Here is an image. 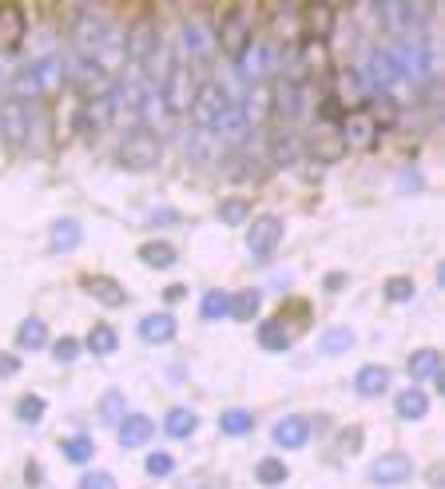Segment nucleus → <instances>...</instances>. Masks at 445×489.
<instances>
[{
	"label": "nucleus",
	"instance_id": "f257e3e1",
	"mask_svg": "<svg viewBox=\"0 0 445 489\" xmlns=\"http://www.w3.org/2000/svg\"><path fill=\"white\" fill-rule=\"evenodd\" d=\"M72 36H76V56L96 60L104 72H112L107 64L124 56V40H119V28H116L107 16H100V13H88V8H84V13L76 16Z\"/></svg>",
	"mask_w": 445,
	"mask_h": 489
},
{
	"label": "nucleus",
	"instance_id": "f03ea898",
	"mask_svg": "<svg viewBox=\"0 0 445 489\" xmlns=\"http://www.w3.org/2000/svg\"><path fill=\"white\" fill-rule=\"evenodd\" d=\"M386 52L394 56L401 80H410V84H426L430 76L438 72V48H433L426 36H401L398 45Z\"/></svg>",
	"mask_w": 445,
	"mask_h": 489
},
{
	"label": "nucleus",
	"instance_id": "7ed1b4c3",
	"mask_svg": "<svg viewBox=\"0 0 445 489\" xmlns=\"http://www.w3.org/2000/svg\"><path fill=\"white\" fill-rule=\"evenodd\" d=\"M64 72H68V80L84 92V100H88V104H104V100H112V92H116V76H112V72H104L96 60L72 56L68 64H64Z\"/></svg>",
	"mask_w": 445,
	"mask_h": 489
},
{
	"label": "nucleus",
	"instance_id": "20e7f679",
	"mask_svg": "<svg viewBox=\"0 0 445 489\" xmlns=\"http://www.w3.org/2000/svg\"><path fill=\"white\" fill-rule=\"evenodd\" d=\"M164 156V144H159V132H147V127H132L119 144V163L132 171H151Z\"/></svg>",
	"mask_w": 445,
	"mask_h": 489
},
{
	"label": "nucleus",
	"instance_id": "39448f33",
	"mask_svg": "<svg viewBox=\"0 0 445 489\" xmlns=\"http://www.w3.org/2000/svg\"><path fill=\"white\" fill-rule=\"evenodd\" d=\"M235 100L227 96L223 84H203V88H195V100H191V119L195 127H203V132H215V124L223 119V112L231 107Z\"/></svg>",
	"mask_w": 445,
	"mask_h": 489
},
{
	"label": "nucleus",
	"instance_id": "423d86ee",
	"mask_svg": "<svg viewBox=\"0 0 445 489\" xmlns=\"http://www.w3.org/2000/svg\"><path fill=\"white\" fill-rule=\"evenodd\" d=\"M251 40L255 36H251V16H247V8H231V13L219 20V28H215V45H219L231 60L243 56Z\"/></svg>",
	"mask_w": 445,
	"mask_h": 489
},
{
	"label": "nucleus",
	"instance_id": "0eeeda50",
	"mask_svg": "<svg viewBox=\"0 0 445 489\" xmlns=\"http://www.w3.org/2000/svg\"><path fill=\"white\" fill-rule=\"evenodd\" d=\"M159 96H164V107L171 116H183L191 112V100H195V76L187 64H171V72L164 76L159 84Z\"/></svg>",
	"mask_w": 445,
	"mask_h": 489
},
{
	"label": "nucleus",
	"instance_id": "6e6552de",
	"mask_svg": "<svg viewBox=\"0 0 445 489\" xmlns=\"http://www.w3.org/2000/svg\"><path fill=\"white\" fill-rule=\"evenodd\" d=\"M358 76H362L366 92H378V96H389L401 84V72H398V64H394V56H389L386 48L370 52V60H366V68Z\"/></svg>",
	"mask_w": 445,
	"mask_h": 489
},
{
	"label": "nucleus",
	"instance_id": "1a4fd4ad",
	"mask_svg": "<svg viewBox=\"0 0 445 489\" xmlns=\"http://www.w3.org/2000/svg\"><path fill=\"white\" fill-rule=\"evenodd\" d=\"M278 243H282V219L278 215H258V219L247 227V251H251L255 263H267Z\"/></svg>",
	"mask_w": 445,
	"mask_h": 489
},
{
	"label": "nucleus",
	"instance_id": "9d476101",
	"mask_svg": "<svg viewBox=\"0 0 445 489\" xmlns=\"http://www.w3.org/2000/svg\"><path fill=\"white\" fill-rule=\"evenodd\" d=\"M159 28H156V20H139V25L127 28V36H124V60L132 64V68H144V64L151 60V52L159 48Z\"/></svg>",
	"mask_w": 445,
	"mask_h": 489
},
{
	"label": "nucleus",
	"instance_id": "9b49d317",
	"mask_svg": "<svg viewBox=\"0 0 445 489\" xmlns=\"http://www.w3.org/2000/svg\"><path fill=\"white\" fill-rule=\"evenodd\" d=\"M378 119L370 112H346L342 116V127H339V136H342V144L346 148H354V151H370L378 144Z\"/></svg>",
	"mask_w": 445,
	"mask_h": 489
},
{
	"label": "nucleus",
	"instance_id": "f8f14e48",
	"mask_svg": "<svg viewBox=\"0 0 445 489\" xmlns=\"http://www.w3.org/2000/svg\"><path fill=\"white\" fill-rule=\"evenodd\" d=\"M378 13H382L386 25L394 28V32H401V36H418V28L430 20V8L426 5H406V0H386Z\"/></svg>",
	"mask_w": 445,
	"mask_h": 489
},
{
	"label": "nucleus",
	"instance_id": "ddd939ff",
	"mask_svg": "<svg viewBox=\"0 0 445 489\" xmlns=\"http://www.w3.org/2000/svg\"><path fill=\"white\" fill-rule=\"evenodd\" d=\"M334 104L342 107V112H366V104H370V92H366L362 76L358 68H339L334 72Z\"/></svg>",
	"mask_w": 445,
	"mask_h": 489
},
{
	"label": "nucleus",
	"instance_id": "4468645a",
	"mask_svg": "<svg viewBox=\"0 0 445 489\" xmlns=\"http://www.w3.org/2000/svg\"><path fill=\"white\" fill-rule=\"evenodd\" d=\"M238 68H243L247 80L263 84V76L278 68V45H270V40H251L247 52L238 56Z\"/></svg>",
	"mask_w": 445,
	"mask_h": 489
},
{
	"label": "nucleus",
	"instance_id": "2eb2a0df",
	"mask_svg": "<svg viewBox=\"0 0 445 489\" xmlns=\"http://www.w3.org/2000/svg\"><path fill=\"white\" fill-rule=\"evenodd\" d=\"M0 132H5V139H13V144H25L32 136V107L25 100L5 96L0 100Z\"/></svg>",
	"mask_w": 445,
	"mask_h": 489
},
{
	"label": "nucleus",
	"instance_id": "dca6fc26",
	"mask_svg": "<svg viewBox=\"0 0 445 489\" xmlns=\"http://www.w3.org/2000/svg\"><path fill=\"white\" fill-rule=\"evenodd\" d=\"M410 474H414V462H410L406 453H398V450L382 453V458L370 465V482H374V485H382V489L406 485V482H410Z\"/></svg>",
	"mask_w": 445,
	"mask_h": 489
},
{
	"label": "nucleus",
	"instance_id": "f3484780",
	"mask_svg": "<svg viewBox=\"0 0 445 489\" xmlns=\"http://www.w3.org/2000/svg\"><path fill=\"white\" fill-rule=\"evenodd\" d=\"M183 52H187L191 60H199V56H207V52L215 48V28L207 25L203 16H191L187 25H183Z\"/></svg>",
	"mask_w": 445,
	"mask_h": 489
},
{
	"label": "nucleus",
	"instance_id": "a211bd4d",
	"mask_svg": "<svg viewBox=\"0 0 445 489\" xmlns=\"http://www.w3.org/2000/svg\"><path fill=\"white\" fill-rule=\"evenodd\" d=\"M28 36V16L20 5H0V52L16 48Z\"/></svg>",
	"mask_w": 445,
	"mask_h": 489
},
{
	"label": "nucleus",
	"instance_id": "6ab92c4d",
	"mask_svg": "<svg viewBox=\"0 0 445 489\" xmlns=\"http://www.w3.org/2000/svg\"><path fill=\"white\" fill-rule=\"evenodd\" d=\"M270 112H282V116H298L302 112V84L282 76V80L270 84Z\"/></svg>",
	"mask_w": 445,
	"mask_h": 489
},
{
	"label": "nucleus",
	"instance_id": "aec40b11",
	"mask_svg": "<svg viewBox=\"0 0 445 489\" xmlns=\"http://www.w3.org/2000/svg\"><path fill=\"white\" fill-rule=\"evenodd\" d=\"M298 25H302V36L307 40H327L334 28V8H327V5L298 8Z\"/></svg>",
	"mask_w": 445,
	"mask_h": 489
},
{
	"label": "nucleus",
	"instance_id": "412c9836",
	"mask_svg": "<svg viewBox=\"0 0 445 489\" xmlns=\"http://www.w3.org/2000/svg\"><path fill=\"white\" fill-rule=\"evenodd\" d=\"M310 156H314V163H339L346 156L339 127H319V132L310 136Z\"/></svg>",
	"mask_w": 445,
	"mask_h": 489
},
{
	"label": "nucleus",
	"instance_id": "4be33fe9",
	"mask_svg": "<svg viewBox=\"0 0 445 489\" xmlns=\"http://www.w3.org/2000/svg\"><path fill=\"white\" fill-rule=\"evenodd\" d=\"M307 438H310V422L302 414H290V418L275 422V445H282V450H302Z\"/></svg>",
	"mask_w": 445,
	"mask_h": 489
},
{
	"label": "nucleus",
	"instance_id": "5701e85b",
	"mask_svg": "<svg viewBox=\"0 0 445 489\" xmlns=\"http://www.w3.org/2000/svg\"><path fill=\"white\" fill-rule=\"evenodd\" d=\"M151 433H156V422L144 418V414H132V418L119 422V445H124V450L147 445V442H151Z\"/></svg>",
	"mask_w": 445,
	"mask_h": 489
},
{
	"label": "nucleus",
	"instance_id": "b1692460",
	"mask_svg": "<svg viewBox=\"0 0 445 489\" xmlns=\"http://www.w3.org/2000/svg\"><path fill=\"white\" fill-rule=\"evenodd\" d=\"M179 331V322L171 319V314H147V319H139V339L144 342H171Z\"/></svg>",
	"mask_w": 445,
	"mask_h": 489
},
{
	"label": "nucleus",
	"instance_id": "393cba45",
	"mask_svg": "<svg viewBox=\"0 0 445 489\" xmlns=\"http://www.w3.org/2000/svg\"><path fill=\"white\" fill-rule=\"evenodd\" d=\"M243 112V119H247V127L251 124H263V119L270 116V84L263 80V84H251V92H247V104L238 107Z\"/></svg>",
	"mask_w": 445,
	"mask_h": 489
},
{
	"label": "nucleus",
	"instance_id": "a878e982",
	"mask_svg": "<svg viewBox=\"0 0 445 489\" xmlns=\"http://www.w3.org/2000/svg\"><path fill=\"white\" fill-rule=\"evenodd\" d=\"M183 148H187V156L195 163H211V159H219V151H223V144L215 139V132H203V127H195V132L183 139Z\"/></svg>",
	"mask_w": 445,
	"mask_h": 489
},
{
	"label": "nucleus",
	"instance_id": "bb28decb",
	"mask_svg": "<svg viewBox=\"0 0 445 489\" xmlns=\"http://www.w3.org/2000/svg\"><path fill=\"white\" fill-rule=\"evenodd\" d=\"M84 287H88V290H92V299H100L104 307H124V302H127V290L119 287L116 279L92 275V279H84Z\"/></svg>",
	"mask_w": 445,
	"mask_h": 489
},
{
	"label": "nucleus",
	"instance_id": "cd10ccee",
	"mask_svg": "<svg viewBox=\"0 0 445 489\" xmlns=\"http://www.w3.org/2000/svg\"><path fill=\"white\" fill-rule=\"evenodd\" d=\"M354 386L362 398H378V394H386V386H389V371L386 366H362V371L354 374Z\"/></svg>",
	"mask_w": 445,
	"mask_h": 489
},
{
	"label": "nucleus",
	"instance_id": "c85d7f7f",
	"mask_svg": "<svg viewBox=\"0 0 445 489\" xmlns=\"http://www.w3.org/2000/svg\"><path fill=\"white\" fill-rule=\"evenodd\" d=\"M426 414H430V398H426V390H418V386L401 390V394H398V418L418 422V418H426Z\"/></svg>",
	"mask_w": 445,
	"mask_h": 489
},
{
	"label": "nucleus",
	"instance_id": "c756f323",
	"mask_svg": "<svg viewBox=\"0 0 445 489\" xmlns=\"http://www.w3.org/2000/svg\"><path fill=\"white\" fill-rule=\"evenodd\" d=\"M290 342H295V339H290V331H287V326H282L278 319L258 326V346H263V351L282 354V351H290Z\"/></svg>",
	"mask_w": 445,
	"mask_h": 489
},
{
	"label": "nucleus",
	"instance_id": "7c9ffc66",
	"mask_svg": "<svg viewBox=\"0 0 445 489\" xmlns=\"http://www.w3.org/2000/svg\"><path fill=\"white\" fill-rule=\"evenodd\" d=\"M298 151H302V144H298L295 132H275V136H270V159L282 163V168H287V163H295Z\"/></svg>",
	"mask_w": 445,
	"mask_h": 489
},
{
	"label": "nucleus",
	"instance_id": "2f4dec72",
	"mask_svg": "<svg viewBox=\"0 0 445 489\" xmlns=\"http://www.w3.org/2000/svg\"><path fill=\"white\" fill-rule=\"evenodd\" d=\"M287 477H290V470H287V462H282V458H263L255 465V482L267 485V489H278Z\"/></svg>",
	"mask_w": 445,
	"mask_h": 489
},
{
	"label": "nucleus",
	"instance_id": "473e14b6",
	"mask_svg": "<svg viewBox=\"0 0 445 489\" xmlns=\"http://www.w3.org/2000/svg\"><path fill=\"white\" fill-rule=\"evenodd\" d=\"M88 346L92 354H116V346H119V334H116V326H107V322H96L92 331H88Z\"/></svg>",
	"mask_w": 445,
	"mask_h": 489
},
{
	"label": "nucleus",
	"instance_id": "72a5a7b5",
	"mask_svg": "<svg viewBox=\"0 0 445 489\" xmlns=\"http://www.w3.org/2000/svg\"><path fill=\"white\" fill-rule=\"evenodd\" d=\"M406 371H410V378H418V382H421V378H433V374L441 371V354H438V351H430V346H426V351H418L414 358H410Z\"/></svg>",
	"mask_w": 445,
	"mask_h": 489
},
{
	"label": "nucleus",
	"instance_id": "f704fd0d",
	"mask_svg": "<svg viewBox=\"0 0 445 489\" xmlns=\"http://www.w3.org/2000/svg\"><path fill=\"white\" fill-rule=\"evenodd\" d=\"M164 430L171 433V438H191V433L195 430H199V418H195L191 414V410H171V414H167V422H164Z\"/></svg>",
	"mask_w": 445,
	"mask_h": 489
},
{
	"label": "nucleus",
	"instance_id": "c9c22d12",
	"mask_svg": "<svg viewBox=\"0 0 445 489\" xmlns=\"http://www.w3.org/2000/svg\"><path fill=\"white\" fill-rule=\"evenodd\" d=\"M199 311H203V319H207V322H219V319L231 314V295H227V290H207Z\"/></svg>",
	"mask_w": 445,
	"mask_h": 489
},
{
	"label": "nucleus",
	"instance_id": "e433bc0d",
	"mask_svg": "<svg viewBox=\"0 0 445 489\" xmlns=\"http://www.w3.org/2000/svg\"><path fill=\"white\" fill-rule=\"evenodd\" d=\"M80 239H84V231H80L76 219H60L56 227H52V247H56V251H72Z\"/></svg>",
	"mask_w": 445,
	"mask_h": 489
},
{
	"label": "nucleus",
	"instance_id": "4c0bfd02",
	"mask_svg": "<svg viewBox=\"0 0 445 489\" xmlns=\"http://www.w3.org/2000/svg\"><path fill=\"white\" fill-rule=\"evenodd\" d=\"M258 307H263V295H258V290H243V295L231 299V319L251 322L255 314H258Z\"/></svg>",
	"mask_w": 445,
	"mask_h": 489
},
{
	"label": "nucleus",
	"instance_id": "58836bf2",
	"mask_svg": "<svg viewBox=\"0 0 445 489\" xmlns=\"http://www.w3.org/2000/svg\"><path fill=\"white\" fill-rule=\"evenodd\" d=\"M219 430L231 433V438H238V433H251L255 430L251 410H227V414H219Z\"/></svg>",
	"mask_w": 445,
	"mask_h": 489
},
{
	"label": "nucleus",
	"instance_id": "ea45409f",
	"mask_svg": "<svg viewBox=\"0 0 445 489\" xmlns=\"http://www.w3.org/2000/svg\"><path fill=\"white\" fill-rule=\"evenodd\" d=\"M64 450V458L76 462V465H84V462H92V453H96V442L88 438V433H76V438H68L60 445Z\"/></svg>",
	"mask_w": 445,
	"mask_h": 489
},
{
	"label": "nucleus",
	"instance_id": "a19ab883",
	"mask_svg": "<svg viewBox=\"0 0 445 489\" xmlns=\"http://www.w3.org/2000/svg\"><path fill=\"white\" fill-rule=\"evenodd\" d=\"M16 339H20V346H28V351H40V346L48 342V326L40 319H25L20 331H16Z\"/></svg>",
	"mask_w": 445,
	"mask_h": 489
},
{
	"label": "nucleus",
	"instance_id": "79ce46f5",
	"mask_svg": "<svg viewBox=\"0 0 445 489\" xmlns=\"http://www.w3.org/2000/svg\"><path fill=\"white\" fill-rule=\"evenodd\" d=\"M139 259H144L147 267L164 270V267L176 263V247H171V243H147V247H139Z\"/></svg>",
	"mask_w": 445,
	"mask_h": 489
},
{
	"label": "nucleus",
	"instance_id": "37998d69",
	"mask_svg": "<svg viewBox=\"0 0 445 489\" xmlns=\"http://www.w3.org/2000/svg\"><path fill=\"white\" fill-rule=\"evenodd\" d=\"M346 351H354V331L334 326V331L322 334V354H346Z\"/></svg>",
	"mask_w": 445,
	"mask_h": 489
},
{
	"label": "nucleus",
	"instance_id": "c03bdc74",
	"mask_svg": "<svg viewBox=\"0 0 445 489\" xmlns=\"http://www.w3.org/2000/svg\"><path fill=\"white\" fill-rule=\"evenodd\" d=\"M219 219H223L227 227L251 223V203H247V199H227V203H219Z\"/></svg>",
	"mask_w": 445,
	"mask_h": 489
},
{
	"label": "nucleus",
	"instance_id": "a18cd8bd",
	"mask_svg": "<svg viewBox=\"0 0 445 489\" xmlns=\"http://www.w3.org/2000/svg\"><path fill=\"white\" fill-rule=\"evenodd\" d=\"M298 60H302V68H327V60H330L327 40H302Z\"/></svg>",
	"mask_w": 445,
	"mask_h": 489
},
{
	"label": "nucleus",
	"instance_id": "49530a36",
	"mask_svg": "<svg viewBox=\"0 0 445 489\" xmlns=\"http://www.w3.org/2000/svg\"><path fill=\"white\" fill-rule=\"evenodd\" d=\"M16 414H20V422H25V426H36V422L45 418V398H40V394H28V398H20Z\"/></svg>",
	"mask_w": 445,
	"mask_h": 489
},
{
	"label": "nucleus",
	"instance_id": "de8ad7c7",
	"mask_svg": "<svg viewBox=\"0 0 445 489\" xmlns=\"http://www.w3.org/2000/svg\"><path fill=\"white\" fill-rule=\"evenodd\" d=\"M386 299L389 302H410L414 299V279H406V275L386 279Z\"/></svg>",
	"mask_w": 445,
	"mask_h": 489
},
{
	"label": "nucleus",
	"instance_id": "09e8293b",
	"mask_svg": "<svg viewBox=\"0 0 445 489\" xmlns=\"http://www.w3.org/2000/svg\"><path fill=\"white\" fill-rule=\"evenodd\" d=\"M52 351H56V354H52L56 362L68 366V362H76V358H80V339H68V334H64V339H60L56 346H52Z\"/></svg>",
	"mask_w": 445,
	"mask_h": 489
},
{
	"label": "nucleus",
	"instance_id": "8fccbe9b",
	"mask_svg": "<svg viewBox=\"0 0 445 489\" xmlns=\"http://www.w3.org/2000/svg\"><path fill=\"white\" fill-rule=\"evenodd\" d=\"M100 410H104V418H107V422H119V418H124V394H119V390H112V394H104Z\"/></svg>",
	"mask_w": 445,
	"mask_h": 489
},
{
	"label": "nucleus",
	"instance_id": "3c124183",
	"mask_svg": "<svg viewBox=\"0 0 445 489\" xmlns=\"http://www.w3.org/2000/svg\"><path fill=\"white\" fill-rule=\"evenodd\" d=\"M171 470H176L171 453H147V474H151V477H167Z\"/></svg>",
	"mask_w": 445,
	"mask_h": 489
},
{
	"label": "nucleus",
	"instance_id": "603ef678",
	"mask_svg": "<svg viewBox=\"0 0 445 489\" xmlns=\"http://www.w3.org/2000/svg\"><path fill=\"white\" fill-rule=\"evenodd\" d=\"M80 489H116V477L112 474H88L80 482Z\"/></svg>",
	"mask_w": 445,
	"mask_h": 489
},
{
	"label": "nucleus",
	"instance_id": "864d4df0",
	"mask_svg": "<svg viewBox=\"0 0 445 489\" xmlns=\"http://www.w3.org/2000/svg\"><path fill=\"white\" fill-rule=\"evenodd\" d=\"M20 371V358L16 354H0V378H13Z\"/></svg>",
	"mask_w": 445,
	"mask_h": 489
},
{
	"label": "nucleus",
	"instance_id": "5fc2aeb1",
	"mask_svg": "<svg viewBox=\"0 0 445 489\" xmlns=\"http://www.w3.org/2000/svg\"><path fill=\"white\" fill-rule=\"evenodd\" d=\"M319 116H322V119H342L346 112H342V107H339V104H334V100H327V104H322V107H319Z\"/></svg>",
	"mask_w": 445,
	"mask_h": 489
},
{
	"label": "nucleus",
	"instance_id": "6e6d98bb",
	"mask_svg": "<svg viewBox=\"0 0 445 489\" xmlns=\"http://www.w3.org/2000/svg\"><path fill=\"white\" fill-rule=\"evenodd\" d=\"M342 287H346V275H342V270H334V275H327V290H334V295H339Z\"/></svg>",
	"mask_w": 445,
	"mask_h": 489
},
{
	"label": "nucleus",
	"instance_id": "4d7b16f0",
	"mask_svg": "<svg viewBox=\"0 0 445 489\" xmlns=\"http://www.w3.org/2000/svg\"><path fill=\"white\" fill-rule=\"evenodd\" d=\"M164 295H167V302H179L183 295H187V287H183V282H176V287H167Z\"/></svg>",
	"mask_w": 445,
	"mask_h": 489
}]
</instances>
